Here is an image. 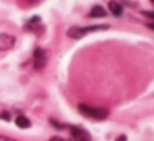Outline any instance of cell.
I'll list each match as a JSON object with an SVG mask.
<instances>
[{
	"instance_id": "7a4b0ae2",
	"label": "cell",
	"mask_w": 154,
	"mask_h": 141,
	"mask_svg": "<svg viewBox=\"0 0 154 141\" xmlns=\"http://www.w3.org/2000/svg\"><path fill=\"white\" fill-rule=\"evenodd\" d=\"M78 108H80V111L83 114H86L90 118H94V120H104L109 114V111L106 108H93V106H88V105H80Z\"/></svg>"
},
{
	"instance_id": "2e32d148",
	"label": "cell",
	"mask_w": 154,
	"mask_h": 141,
	"mask_svg": "<svg viewBox=\"0 0 154 141\" xmlns=\"http://www.w3.org/2000/svg\"><path fill=\"white\" fill-rule=\"evenodd\" d=\"M151 2H152V4H154V0H151Z\"/></svg>"
},
{
	"instance_id": "3957f363",
	"label": "cell",
	"mask_w": 154,
	"mask_h": 141,
	"mask_svg": "<svg viewBox=\"0 0 154 141\" xmlns=\"http://www.w3.org/2000/svg\"><path fill=\"white\" fill-rule=\"evenodd\" d=\"M15 45V38L8 33H0V50H10Z\"/></svg>"
},
{
	"instance_id": "6da1fadb",
	"label": "cell",
	"mask_w": 154,
	"mask_h": 141,
	"mask_svg": "<svg viewBox=\"0 0 154 141\" xmlns=\"http://www.w3.org/2000/svg\"><path fill=\"white\" fill-rule=\"evenodd\" d=\"M108 25H91V27H73L68 30V37L71 38H81L88 33H93V32H100V30H108Z\"/></svg>"
},
{
	"instance_id": "8fae6325",
	"label": "cell",
	"mask_w": 154,
	"mask_h": 141,
	"mask_svg": "<svg viewBox=\"0 0 154 141\" xmlns=\"http://www.w3.org/2000/svg\"><path fill=\"white\" fill-rule=\"evenodd\" d=\"M143 14L146 15V17H151V18H154V12H149V10H144Z\"/></svg>"
},
{
	"instance_id": "277c9868",
	"label": "cell",
	"mask_w": 154,
	"mask_h": 141,
	"mask_svg": "<svg viewBox=\"0 0 154 141\" xmlns=\"http://www.w3.org/2000/svg\"><path fill=\"white\" fill-rule=\"evenodd\" d=\"M33 67L35 70H42L45 67V52L42 48H37L33 53Z\"/></svg>"
},
{
	"instance_id": "5b68a950",
	"label": "cell",
	"mask_w": 154,
	"mask_h": 141,
	"mask_svg": "<svg viewBox=\"0 0 154 141\" xmlns=\"http://www.w3.org/2000/svg\"><path fill=\"white\" fill-rule=\"evenodd\" d=\"M70 131H71V134H73V138H75L76 141H90V134H88L86 131L83 130V128L71 126Z\"/></svg>"
},
{
	"instance_id": "ba28073f",
	"label": "cell",
	"mask_w": 154,
	"mask_h": 141,
	"mask_svg": "<svg viewBox=\"0 0 154 141\" xmlns=\"http://www.w3.org/2000/svg\"><path fill=\"white\" fill-rule=\"evenodd\" d=\"M90 17H106V10H104L101 5H94L93 8H91V12H90Z\"/></svg>"
},
{
	"instance_id": "52a82bcc",
	"label": "cell",
	"mask_w": 154,
	"mask_h": 141,
	"mask_svg": "<svg viewBox=\"0 0 154 141\" xmlns=\"http://www.w3.org/2000/svg\"><path fill=\"white\" fill-rule=\"evenodd\" d=\"M15 124H17L18 128H22V130H28V128L32 126L30 120H28L27 116H17V120H15Z\"/></svg>"
},
{
	"instance_id": "4fadbf2b",
	"label": "cell",
	"mask_w": 154,
	"mask_h": 141,
	"mask_svg": "<svg viewBox=\"0 0 154 141\" xmlns=\"http://www.w3.org/2000/svg\"><path fill=\"white\" fill-rule=\"evenodd\" d=\"M116 141H128V138H126V136H124V134H121V136H119V138H118V139H116Z\"/></svg>"
},
{
	"instance_id": "8992f818",
	"label": "cell",
	"mask_w": 154,
	"mask_h": 141,
	"mask_svg": "<svg viewBox=\"0 0 154 141\" xmlns=\"http://www.w3.org/2000/svg\"><path fill=\"white\" fill-rule=\"evenodd\" d=\"M108 8H109V12L114 17H121V15H123V7H121L118 2H114V0H111L109 4H108Z\"/></svg>"
},
{
	"instance_id": "7c38bea8",
	"label": "cell",
	"mask_w": 154,
	"mask_h": 141,
	"mask_svg": "<svg viewBox=\"0 0 154 141\" xmlns=\"http://www.w3.org/2000/svg\"><path fill=\"white\" fill-rule=\"evenodd\" d=\"M51 124H53L55 128H58V130H61V128H63V126H61L60 123H57V121H55V120H51Z\"/></svg>"
},
{
	"instance_id": "9a60e30c",
	"label": "cell",
	"mask_w": 154,
	"mask_h": 141,
	"mask_svg": "<svg viewBox=\"0 0 154 141\" xmlns=\"http://www.w3.org/2000/svg\"><path fill=\"white\" fill-rule=\"evenodd\" d=\"M147 27H149V28H151V30H154V22H151V24H149V25H147Z\"/></svg>"
},
{
	"instance_id": "5bb4252c",
	"label": "cell",
	"mask_w": 154,
	"mask_h": 141,
	"mask_svg": "<svg viewBox=\"0 0 154 141\" xmlns=\"http://www.w3.org/2000/svg\"><path fill=\"white\" fill-rule=\"evenodd\" d=\"M50 141H63V139H61V138H58V136H55V138H51Z\"/></svg>"
},
{
	"instance_id": "30bf717a",
	"label": "cell",
	"mask_w": 154,
	"mask_h": 141,
	"mask_svg": "<svg viewBox=\"0 0 154 141\" xmlns=\"http://www.w3.org/2000/svg\"><path fill=\"white\" fill-rule=\"evenodd\" d=\"M0 141H17V139H12L8 136H4V134H0Z\"/></svg>"
},
{
	"instance_id": "9c48e42d",
	"label": "cell",
	"mask_w": 154,
	"mask_h": 141,
	"mask_svg": "<svg viewBox=\"0 0 154 141\" xmlns=\"http://www.w3.org/2000/svg\"><path fill=\"white\" fill-rule=\"evenodd\" d=\"M0 120L8 121V120H10V113H7V111H2V113H0Z\"/></svg>"
}]
</instances>
